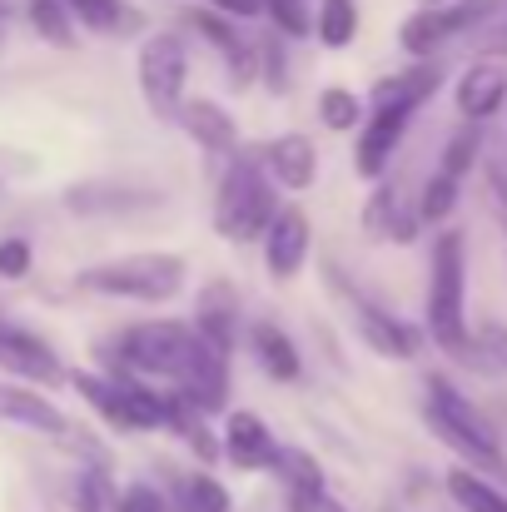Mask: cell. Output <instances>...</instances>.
<instances>
[{"label": "cell", "mask_w": 507, "mask_h": 512, "mask_svg": "<svg viewBox=\"0 0 507 512\" xmlns=\"http://www.w3.org/2000/svg\"><path fill=\"white\" fill-rule=\"evenodd\" d=\"M498 224H503V234H507V204H498Z\"/></svg>", "instance_id": "42"}, {"label": "cell", "mask_w": 507, "mask_h": 512, "mask_svg": "<svg viewBox=\"0 0 507 512\" xmlns=\"http://www.w3.org/2000/svg\"><path fill=\"white\" fill-rule=\"evenodd\" d=\"M65 10H70L80 25H90L95 35H110V30H125V25H130L125 0H65Z\"/></svg>", "instance_id": "28"}, {"label": "cell", "mask_w": 507, "mask_h": 512, "mask_svg": "<svg viewBox=\"0 0 507 512\" xmlns=\"http://www.w3.org/2000/svg\"><path fill=\"white\" fill-rule=\"evenodd\" d=\"M0 368H10L15 378H30V383H60L65 378L55 348L35 339L30 329H15V324H0Z\"/></svg>", "instance_id": "11"}, {"label": "cell", "mask_w": 507, "mask_h": 512, "mask_svg": "<svg viewBox=\"0 0 507 512\" xmlns=\"http://www.w3.org/2000/svg\"><path fill=\"white\" fill-rule=\"evenodd\" d=\"M423 393H428V408H423L428 428H433L453 453H463L468 468H503V448H498L493 423H488L448 378H423Z\"/></svg>", "instance_id": "4"}, {"label": "cell", "mask_w": 507, "mask_h": 512, "mask_svg": "<svg viewBox=\"0 0 507 512\" xmlns=\"http://www.w3.org/2000/svg\"><path fill=\"white\" fill-rule=\"evenodd\" d=\"M199 348V334L179 319H160V324H130L120 339H110L100 353L110 358L115 373H135V378H184L189 358Z\"/></svg>", "instance_id": "2"}, {"label": "cell", "mask_w": 507, "mask_h": 512, "mask_svg": "<svg viewBox=\"0 0 507 512\" xmlns=\"http://www.w3.org/2000/svg\"><path fill=\"white\" fill-rule=\"evenodd\" d=\"M160 199H165L160 189H145V184H110V179H100V184H80V189H70V194H65V204H70L75 214L140 209V204H160Z\"/></svg>", "instance_id": "18"}, {"label": "cell", "mask_w": 507, "mask_h": 512, "mask_svg": "<svg viewBox=\"0 0 507 512\" xmlns=\"http://www.w3.org/2000/svg\"><path fill=\"white\" fill-rule=\"evenodd\" d=\"M483 348H488V363H493V368H507V329L503 324H488V329H483Z\"/></svg>", "instance_id": "39"}, {"label": "cell", "mask_w": 507, "mask_h": 512, "mask_svg": "<svg viewBox=\"0 0 507 512\" xmlns=\"http://www.w3.org/2000/svg\"><path fill=\"white\" fill-rule=\"evenodd\" d=\"M0 25H5V5H0Z\"/></svg>", "instance_id": "43"}, {"label": "cell", "mask_w": 507, "mask_h": 512, "mask_svg": "<svg viewBox=\"0 0 507 512\" xmlns=\"http://www.w3.org/2000/svg\"><path fill=\"white\" fill-rule=\"evenodd\" d=\"M194 30H199V35H209V40L219 45V55H224V60H229V70H234V85H249V80H254L259 50L234 30V20H224V15H199V20H194Z\"/></svg>", "instance_id": "21"}, {"label": "cell", "mask_w": 507, "mask_h": 512, "mask_svg": "<svg viewBox=\"0 0 507 512\" xmlns=\"http://www.w3.org/2000/svg\"><path fill=\"white\" fill-rule=\"evenodd\" d=\"M279 473H284L289 493H294V488H324V468H319L309 453H299V448H284V453H279Z\"/></svg>", "instance_id": "32"}, {"label": "cell", "mask_w": 507, "mask_h": 512, "mask_svg": "<svg viewBox=\"0 0 507 512\" xmlns=\"http://www.w3.org/2000/svg\"><path fill=\"white\" fill-rule=\"evenodd\" d=\"M234 319H239V304H234V289L224 279H214L204 294H199V309H194V329L199 339H209L214 348H234Z\"/></svg>", "instance_id": "19"}, {"label": "cell", "mask_w": 507, "mask_h": 512, "mask_svg": "<svg viewBox=\"0 0 507 512\" xmlns=\"http://www.w3.org/2000/svg\"><path fill=\"white\" fill-rule=\"evenodd\" d=\"M25 15H30L40 40H50V45H70L75 40V15L65 10V0H30Z\"/></svg>", "instance_id": "26"}, {"label": "cell", "mask_w": 507, "mask_h": 512, "mask_svg": "<svg viewBox=\"0 0 507 512\" xmlns=\"http://www.w3.org/2000/svg\"><path fill=\"white\" fill-rule=\"evenodd\" d=\"M498 5H503V0H458V5H443V10H418V15H408V25H403V50L428 55V50H438L443 40H453V35L483 25Z\"/></svg>", "instance_id": "8"}, {"label": "cell", "mask_w": 507, "mask_h": 512, "mask_svg": "<svg viewBox=\"0 0 507 512\" xmlns=\"http://www.w3.org/2000/svg\"><path fill=\"white\" fill-rule=\"evenodd\" d=\"M0 423H20V428H35V433H65V413L35 393V388H20V383H5L0 378Z\"/></svg>", "instance_id": "17"}, {"label": "cell", "mask_w": 507, "mask_h": 512, "mask_svg": "<svg viewBox=\"0 0 507 512\" xmlns=\"http://www.w3.org/2000/svg\"><path fill=\"white\" fill-rule=\"evenodd\" d=\"M264 10L274 15V25H279L284 35H294V40L314 35V15L304 10V0H264Z\"/></svg>", "instance_id": "33"}, {"label": "cell", "mask_w": 507, "mask_h": 512, "mask_svg": "<svg viewBox=\"0 0 507 512\" xmlns=\"http://www.w3.org/2000/svg\"><path fill=\"white\" fill-rule=\"evenodd\" d=\"M259 65H264V80H269L274 90H284V85H289V60H284V45H279L274 35L259 45Z\"/></svg>", "instance_id": "37"}, {"label": "cell", "mask_w": 507, "mask_h": 512, "mask_svg": "<svg viewBox=\"0 0 507 512\" xmlns=\"http://www.w3.org/2000/svg\"><path fill=\"white\" fill-rule=\"evenodd\" d=\"M75 503H80V512H110V488H105V478H100V473H85V478L75 483Z\"/></svg>", "instance_id": "38"}, {"label": "cell", "mask_w": 507, "mask_h": 512, "mask_svg": "<svg viewBox=\"0 0 507 512\" xmlns=\"http://www.w3.org/2000/svg\"><path fill=\"white\" fill-rule=\"evenodd\" d=\"M348 309H353L358 339L368 343L378 358H413V353H418V329H408V324L393 319L388 309H373V304H363V299H348Z\"/></svg>", "instance_id": "13"}, {"label": "cell", "mask_w": 507, "mask_h": 512, "mask_svg": "<svg viewBox=\"0 0 507 512\" xmlns=\"http://www.w3.org/2000/svg\"><path fill=\"white\" fill-rule=\"evenodd\" d=\"M289 512H348L329 488H294L289 493Z\"/></svg>", "instance_id": "36"}, {"label": "cell", "mask_w": 507, "mask_h": 512, "mask_svg": "<svg viewBox=\"0 0 507 512\" xmlns=\"http://www.w3.org/2000/svg\"><path fill=\"white\" fill-rule=\"evenodd\" d=\"M314 30L329 50H343L353 35H358V5L353 0H324L319 15H314Z\"/></svg>", "instance_id": "25"}, {"label": "cell", "mask_w": 507, "mask_h": 512, "mask_svg": "<svg viewBox=\"0 0 507 512\" xmlns=\"http://www.w3.org/2000/svg\"><path fill=\"white\" fill-rule=\"evenodd\" d=\"M279 443H274V433L264 428V418H254V413H244V408H234L229 413V423H224V458L239 468V473H264V468H279Z\"/></svg>", "instance_id": "9"}, {"label": "cell", "mask_w": 507, "mask_h": 512, "mask_svg": "<svg viewBox=\"0 0 507 512\" xmlns=\"http://www.w3.org/2000/svg\"><path fill=\"white\" fill-rule=\"evenodd\" d=\"M184 259L179 254H125L95 269H80V289L105 299H135V304H165L184 289Z\"/></svg>", "instance_id": "5"}, {"label": "cell", "mask_w": 507, "mask_h": 512, "mask_svg": "<svg viewBox=\"0 0 507 512\" xmlns=\"http://www.w3.org/2000/svg\"><path fill=\"white\" fill-rule=\"evenodd\" d=\"M363 224H368L373 234H388V239H413V229H418V214H408V209H403V194H398V184H383V189L368 199V214H363Z\"/></svg>", "instance_id": "24"}, {"label": "cell", "mask_w": 507, "mask_h": 512, "mask_svg": "<svg viewBox=\"0 0 507 512\" xmlns=\"http://www.w3.org/2000/svg\"><path fill=\"white\" fill-rule=\"evenodd\" d=\"M448 498L463 512H507V493L493 488L483 473H473L468 463H458V468L448 473Z\"/></svg>", "instance_id": "22"}, {"label": "cell", "mask_w": 507, "mask_h": 512, "mask_svg": "<svg viewBox=\"0 0 507 512\" xmlns=\"http://www.w3.org/2000/svg\"><path fill=\"white\" fill-rule=\"evenodd\" d=\"M214 10H224V20H249L264 10V0H214Z\"/></svg>", "instance_id": "40"}, {"label": "cell", "mask_w": 507, "mask_h": 512, "mask_svg": "<svg viewBox=\"0 0 507 512\" xmlns=\"http://www.w3.org/2000/svg\"><path fill=\"white\" fill-rule=\"evenodd\" d=\"M75 388L85 393V403L120 433H145V428H169V393L150 388L135 373H75Z\"/></svg>", "instance_id": "6"}, {"label": "cell", "mask_w": 507, "mask_h": 512, "mask_svg": "<svg viewBox=\"0 0 507 512\" xmlns=\"http://www.w3.org/2000/svg\"><path fill=\"white\" fill-rule=\"evenodd\" d=\"M453 204H458V179H448V174H433L428 179V189H423V204H418V219H448L453 214Z\"/></svg>", "instance_id": "31"}, {"label": "cell", "mask_w": 507, "mask_h": 512, "mask_svg": "<svg viewBox=\"0 0 507 512\" xmlns=\"http://www.w3.org/2000/svg\"><path fill=\"white\" fill-rule=\"evenodd\" d=\"M179 512H229V488H219L209 473H189L179 483Z\"/></svg>", "instance_id": "27"}, {"label": "cell", "mask_w": 507, "mask_h": 512, "mask_svg": "<svg viewBox=\"0 0 507 512\" xmlns=\"http://www.w3.org/2000/svg\"><path fill=\"white\" fill-rule=\"evenodd\" d=\"M478 150H483V130H478V125L458 130V135L448 140V150H443V165H438V174H448V179H458V184H463V174L473 170Z\"/></svg>", "instance_id": "29"}, {"label": "cell", "mask_w": 507, "mask_h": 512, "mask_svg": "<svg viewBox=\"0 0 507 512\" xmlns=\"http://www.w3.org/2000/svg\"><path fill=\"white\" fill-rule=\"evenodd\" d=\"M408 120H413L408 110H373L368 130L358 135V174L378 179V174L388 170L393 150L403 145V130H408Z\"/></svg>", "instance_id": "16"}, {"label": "cell", "mask_w": 507, "mask_h": 512, "mask_svg": "<svg viewBox=\"0 0 507 512\" xmlns=\"http://www.w3.org/2000/svg\"><path fill=\"white\" fill-rule=\"evenodd\" d=\"M503 105H507V70L503 65H498V60L468 65L463 80H458V110H463V120H468V125H483V120H493Z\"/></svg>", "instance_id": "14"}, {"label": "cell", "mask_w": 507, "mask_h": 512, "mask_svg": "<svg viewBox=\"0 0 507 512\" xmlns=\"http://www.w3.org/2000/svg\"><path fill=\"white\" fill-rule=\"evenodd\" d=\"M438 80H443L438 65H418V70L388 75V80H378V90H373V110H408V115H413V110L438 90Z\"/></svg>", "instance_id": "20"}, {"label": "cell", "mask_w": 507, "mask_h": 512, "mask_svg": "<svg viewBox=\"0 0 507 512\" xmlns=\"http://www.w3.org/2000/svg\"><path fill=\"white\" fill-rule=\"evenodd\" d=\"M184 80H189V45H184V35L179 30H155L140 45V90H145V105L160 120H179Z\"/></svg>", "instance_id": "7"}, {"label": "cell", "mask_w": 507, "mask_h": 512, "mask_svg": "<svg viewBox=\"0 0 507 512\" xmlns=\"http://www.w3.org/2000/svg\"><path fill=\"white\" fill-rule=\"evenodd\" d=\"M279 199H274V179L264 170V160L259 155H234L229 160V170L219 179V194H214V229L224 234V239H234V244H244V239H259V234H269V224L279 219Z\"/></svg>", "instance_id": "1"}, {"label": "cell", "mask_w": 507, "mask_h": 512, "mask_svg": "<svg viewBox=\"0 0 507 512\" xmlns=\"http://www.w3.org/2000/svg\"><path fill=\"white\" fill-rule=\"evenodd\" d=\"M259 160H264V170H269L274 184H284L294 194L314 189V179H319V150H314L309 135H279V140H269L259 150Z\"/></svg>", "instance_id": "12"}, {"label": "cell", "mask_w": 507, "mask_h": 512, "mask_svg": "<svg viewBox=\"0 0 507 512\" xmlns=\"http://www.w3.org/2000/svg\"><path fill=\"white\" fill-rule=\"evenodd\" d=\"M319 120H324L329 130H358V120H363V105L353 100V90L329 85V90L319 95Z\"/></svg>", "instance_id": "30"}, {"label": "cell", "mask_w": 507, "mask_h": 512, "mask_svg": "<svg viewBox=\"0 0 507 512\" xmlns=\"http://www.w3.org/2000/svg\"><path fill=\"white\" fill-rule=\"evenodd\" d=\"M179 125L209 155H239V125H234V115L224 105H214V100H184Z\"/></svg>", "instance_id": "15"}, {"label": "cell", "mask_w": 507, "mask_h": 512, "mask_svg": "<svg viewBox=\"0 0 507 512\" xmlns=\"http://www.w3.org/2000/svg\"><path fill=\"white\" fill-rule=\"evenodd\" d=\"M468 254L463 234L443 229L433 239V269H428V329L448 353H468Z\"/></svg>", "instance_id": "3"}, {"label": "cell", "mask_w": 507, "mask_h": 512, "mask_svg": "<svg viewBox=\"0 0 507 512\" xmlns=\"http://www.w3.org/2000/svg\"><path fill=\"white\" fill-rule=\"evenodd\" d=\"M443 5H458V0H423V10H443Z\"/></svg>", "instance_id": "41"}, {"label": "cell", "mask_w": 507, "mask_h": 512, "mask_svg": "<svg viewBox=\"0 0 507 512\" xmlns=\"http://www.w3.org/2000/svg\"><path fill=\"white\" fill-rule=\"evenodd\" d=\"M254 353H259L264 373H269V378H279V383H294V378L304 373L294 339H289L284 329H274V324H259V329H254Z\"/></svg>", "instance_id": "23"}, {"label": "cell", "mask_w": 507, "mask_h": 512, "mask_svg": "<svg viewBox=\"0 0 507 512\" xmlns=\"http://www.w3.org/2000/svg\"><path fill=\"white\" fill-rule=\"evenodd\" d=\"M115 512H169L165 498H160V488H150V483H130L120 498H115Z\"/></svg>", "instance_id": "35"}, {"label": "cell", "mask_w": 507, "mask_h": 512, "mask_svg": "<svg viewBox=\"0 0 507 512\" xmlns=\"http://www.w3.org/2000/svg\"><path fill=\"white\" fill-rule=\"evenodd\" d=\"M30 239H20V234H10V239H0V279H25L30 274Z\"/></svg>", "instance_id": "34"}, {"label": "cell", "mask_w": 507, "mask_h": 512, "mask_svg": "<svg viewBox=\"0 0 507 512\" xmlns=\"http://www.w3.org/2000/svg\"><path fill=\"white\" fill-rule=\"evenodd\" d=\"M309 249H314V229H309L304 209H279V219L264 234V269L274 279H294L304 269Z\"/></svg>", "instance_id": "10"}]
</instances>
